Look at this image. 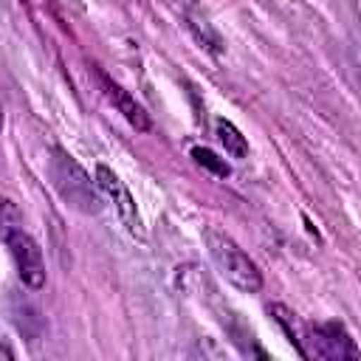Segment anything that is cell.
<instances>
[{
    "instance_id": "obj_1",
    "label": "cell",
    "mask_w": 361,
    "mask_h": 361,
    "mask_svg": "<svg viewBox=\"0 0 361 361\" xmlns=\"http://www.w3.org/2000/svg\"><path fill=\"white\" fill-rule=\"evenodd\" d=\"M206 245H209V254L217 265V271L234 285L240 288L243 293H257L262 288V274L259 268L254 265V259L234 243L228 240L226 234H220L217 228H206Z\"/></svg>"
},
{
    "instance_id": "obj_2",
    "label": "cell",
    "mask_w": 361,
    "mask_h": 361,
    "mask_svg": "<svg viewBox=\"0 0 361 361\" xmlns=\"http://www.w3.org/2000/svg\"><path fill=\"white\" fill-rule=\"evenodd\" d=\"M51 178L59 189V195L79 212H99V197H96V189L90 183V178L85 175V169L68 158L62 149H54V161H51Z\"/></svg>"
},
{
    "instance_id": "obj_3",
    "label": "cell",
    "mask_w": 361,
    "mask_h": 361,
    "mask_svg": "<svg viewBox=\"0 0 361 361\" xmlns=\"http://www.w3.org/2000/svg\"><path fill=\"white\" fill-rule=\"evenodd\" d=\"M96 183H99V189L110 197V203L116 206V212H118L121 223L127 226V231H130L133 237L144 240V237H147V231H144V226H141V214H138L135 200H133L130 189L124 186V180H121L110 166L99 164V166H96Z\"/></svg>"
},
{
    "instance_id": "obj_4",
    "label": "cell",
    "mask_w": 361,
    "mask_h": 361,
    "mask_svg": "<svg viewBox=\"0 0 361 361\" xmlns=\"http://www.w3.org/2000/svg\"><path fill=\"white\" fill-rule=\"evenodd\" d=\"M8 248H11V257L17 262V274L20 279L28 285V288H42L45 285V265H42V251L39 245L23 231V228H14L8 237H6Z\"/></svg>"
},
{
    "instance_id": "obj_5",
    "label": "cell",
    "mask_w": 361,
    "mask_h": 361,
    "mask_svg": "<svg viewBox=\"0 0 361 361\" xmlns=\"http://www.w3.org/2000/svg\"><path fill=\"white\" fill-rule=\"evenodd\" d=\"M310 341L316 344V355H319V358H338V361H341V358H358L355 341H353L350 333H347L341 324H336V322H330V324H316Z\"/></svg>"
},
{
    "instance_id": "obj_6",
    "label": "cell",
    "mask_w": 361,
    "mask_h": 361,
    "mask_svg": "<svg viewBox=\"0 0 361 361\" xmlns=\"http://www.w3.org/2000/svg\"><path fill=\"white\" fill-rule=\"evenodd\" d=\"M102 87H104V93H107V99L113 102V107L135 127V130H141V133H147L149 130V118H147V113L141 110V104L124 90V87H118L116 82H110L107 76H102Z\"/></svg>"
},
{
    "instance_id": "obj_7",
    "label": "cell",
    "mask_w": 361,
    "mask_h": 361,
    "mask_svg": "<svg viewBox=\"0 0 361 361\" xmlns=\"http://www.w3.org/2000/svg\"><path fill=\"white\" fill-rule=\"evenodd\" d=\"M214 130H217V138H220V144L226 147V152H228V155H234V158H245V155H248V144H245L243 133H240L231 121L217 118Z\"/></svg>"
},
{
    "instance_id": "obj_8",
    "label": "cell",
    "mask_w": 361,
    "mask_h": 361,
    "mask_svg": "<svg viewBox=\"0 0 361 361\" xmlns=\"http://www.w3.org/2000/svg\"><path fill=\"white\" fill-rule=\"evenodd\" d=\"M189 28L195 31V37L212 51V54H220L223 51V42H220V37L212 31V25L206 23V20H200V17H195V14H189Z\"/></svg>"
},
{
    "instance_id": "obj_9",
    "label": "cell",
    "mask_w": 361,
    "mask_h": 361,
    "mask_svg": "<svg viewBox=\"0 0 361 361\" xmlns=\"http://www.w3.org/2000/svg\"><path fill=\"white\" fill-rule=\"evenodd\" d=\"M192 158L200 164V166H206L212 175H217V178H226L231 169H228V164L223 161V158H217L212 149H206V147H192Z\"/></svg>"
},
{
    "instance_id": "obj_10",
    "label": "cell",
    "mask_w": 361,
    "mask_h": 361,
    "mask_svg": "<svg viewBox=\"0 0 361 361\" xmlns=\"http://www.w3.org/2000/svg\"><path fill=\"white\" fill-rule=\"evenodd\" d=\"M271 313H274V319L285 327V333H288V338L299 347V330H296V319H293V313L288 310V307H282V305H271Z\"/></svg>"
},
{
    "instance_id": "obj_11",
    "label": "cell",
    "mask_w": 361,
    "mask_h": 361,
    "mask_svg": "<svg viewBox=\"0 0 361 361\" xmlns=\"http://www.w3.org/2000/svg\"><path fill=\"white\" fill-rule=\"evenodd\" d=\"M17 220H20V217H17V209L11 206V200H3V197H0V237H3V240H6L14 228H20Z\"/></svg>"
},
{
    "instance_id": "obj_12",
    "label": "cell",
    "mask_w": 361,
    "mask_h": 361,
    "mask_svg": "<svg viewBox=\"0 0 361 361\" xmlns=\"http://www.w3.org/2000/svg\"><path fill=\"white\" fill-rule=\"evenodd\" d=\"M0 358H14V353L8 347H0Z\"/></svg>"
},
{
    "instance_id": "obj_13",
    "label": "cell",
    "mask_w": 361,
    "mask_h": 361,
    "mask_svg": "<svg viewBox=\"0 0 361 361\" xmlns=\"http://www.w3.org/2000/svg\"><path fill=\"white\" fill-rule=\"evenodd\" d=\"M0 124H3V116H0Z\"/></svg>"
}]
</instances>
